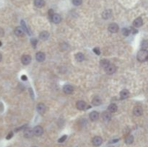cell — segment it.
I'll list each match as a JSON object with an SVG mask.
<instances>
[{"mask_svg":"<svg viewBox=\"0 0 148 147\" xmlns=\"http://www.w3.org/2000/svg\"><path fill=\"white\" fill-rule=\"evenodd\" d=\"M148 59V53L146 50H141L137 53V59L140 62L146 61Z\"/></svg>","mask_w":148,"mask_h":147,"instance_id":"obj_1","label":"cell"},{"mask_svg":"<svg viewBox=\"0 0 148 147\" xmlns=\"http://www.w3.org/2000/svg\"><path fill=\"white\" fill-rule=\"evenodd\" d=\"M105 71L108 74H113L116 72V67L113 64H109L105 69Z\"/></svg>","mask_w":148,"mask_h":147,"instance_id":"obj_2","label":"cell"},{"mask_svg":"<svg viewBox=\"0 0 148 147\" xmlns=\"http://www.w3.org/2000/svg\"><path fill=\"white\" fill-rule=\"evenodd\" d=\"M33 135H35L36 136H40L43 133V129L42 127L38 126L33 128Z\"/></svg>","mask_w":148,"mask_h":147,"instance_id":"obj_3","label":"cell"},{"mask_svg":"<svg viewBox=\"0 0 148 147\" xmlns=\"http://www.w3.org/2000/svg\"><path fill=\"white\" fill-rule=\"evenodd\" d=\"M108 30L112 33H116L118 30V26L116 23H111L108 26Z\"/></svg>","mask_w":148,"mask_h":147,"instance_id":"obj_4","label":"cell"},{"mask_svg":"<svg viewBox=\"0 0 148 147\" xmlns=\"http://www.w3.org/2000/svg\"><path fill=\"white\" fill-rule=\"evenodd\" d=\"M22 63L24 65H28L31 62V57L29 55H24L22 57Z\"/></svg>","mask_w":148,"mask_h":147,"instance_id":"obj_5","label":"cell"},{"mask_svg":"<svg viewBox=\"0 0 148 147\" xmlns=\"http://www.w3.org/2000/svg\"><path fill=\"white\" fill-rule=\"evenodd\" d=\"M102 142H103V140H102V138L100 136H95L93 139V145L95 146V147L100 146L101 144H102Z\"/></svg>","mask_w":148,"mask_h":147,"instance_id":"obj_6","label":"cell"},{"mask_svg":"<svg viewBox=\"0 0 148 147\" xmlns=\"http://www.w3.org/2000/svg\"><path fill=\"white\" fill-rule=\"evenodd\" d=\"M143 113V110H142V108L140 107V106H137L134 108V110H133V113L134 115L136 116H140Z\"/></svg>","mask_w":148,"mask_h":147,"instance_id":"obj_7","label":"cell"},{"mask_svg":"<svg viewBox=\"0 0 148 147\" xmlns=\"http://www.w3.org/2000/svg\"><path fill=\"white\" fill-rule=\"evenodd\" d=\"M51 21L54 22V23H56V24H58V23H59L61 20H62V18H61V16L59 15H58V14H53V16L51 17Z\"/></svg>","mask_w":148,"mask_h":147,"instance_id":"obj_8","label":"cell"},{"mask_svg":"<svg viewBox=\"0 0 148 147\" xmlns=\"http://www.w3.org/2000/svg\"><path fill=\"white\" fill-rule=\"evenodd\" d=\"M33 136V131L31 128H26L24 131V136L27 138H30Z\"/></svg>","mask_w":148,"mask_h":147,"instance_id":"obj_9","label":"cell"},{"mask_svg":"<svg viewBox=\"0 0 148 147\" xmlns=\"http://www.w3.org/2000/svg\"><path fill=\"white\" fill-rule=\"evenodd\" d=\"M63 90L64 92L66 94H67V95L72 94V93L73 92V88H72V87L71 85H67V84L65 85V86L64 87Z\"/></svg>","mask_w":148,"mask_h":147,"instance_id":"obj_10","label":"cell"},{"mask_svg":"<svg viewBox=\"0 0 148 147\" xmlns=\"http://www.w3.org/2000/svg\"><path fill=\"white\" fill-rule=\"evenodd\" d=\"M35 59L38 62H42L45 60V54L42 52H38L36 53Z\"/></svg>","mask_w":148,"mask_h":147,"instance_id":"obj_11","label":"cell"},{"mask_svg":"<svg viewBox=\"0 0 148 147\" xmlns=\"http://www.w3.org/2000/svg\"><path fill=\"white\" fill-rule=\"evenodd\" d=\"M111 16H112V12H111V10H105L103 12V14H102V17L105 20L109 19Z\"/></svg>","mask_w":148,"mask_h":147,"instance_id":"obj_12","label":"cell"},{"mask_svg":"<svg viewBox=\"0 0 148 147\" xmlns=\"http://www.w3.org/2000/svg\"><path fill=\"white\" fill-rule=\"evenodd\" d=\"M143 24V20L141 17H138L137 19L134 20V21L133 22V25L135 28H139Z\"/></svg>","mask_w":148,"mask_h":147,"instance_id":"obj_13","label":"cell"},{"mask_svg":"<svg viewBox=\"0 0 148 147\" xmlns=\"http://www.w3.org/2000/svg\"><path fill=\"white\" fill-rule=\"evenodd\" d=\"M37 111L40 114H43L46 111V106L42 103L38 104L37 105Z\"/></svg>","mask_w":148,"mask_h":147,"instance_id":"obj_14","label":"cell"},{"mask_svg":"<svg viewBox=\"0 0 148 147\" xmlns=\"http://www.w3.org/2000/svg\"><path fill=\"white\" fill-rule=\"evenodd\" d=\"M15 34L16 35L19 36V37L22 36V35H24V30L22 29V27H17V28H16L15 30Z\"/></svg>","mask_w":148,"mask_h":147,"instance_id":"obj_15","label":"cell"},{"mask_svg":"<svg viewBox=\"0 0 148 147\" xmlns=\"http://www.w3.org/2000/svg\"><path fill=\"white\" fill-rule=\"evenodd\" d=\"M99 118V113L96 111H93L92 113H90V118L91 120L93 121H95V120H97Z\"/></svg>","mask_w":148,"mask_h":147,"instance_id":"obj_16","label":"cell"},{"mask_svg":"<svg viewBox=\"0 0 148 147\" xmlns=\"http://www.w3.org/2000/svg\"><path fill=\"white\" fill-rule=\"evenodd\" d=\"M76 106H77V108L78 110H84L85 108L86 104H85V103L84 101H78V102L77 103Z\"/></svg>","mask_w":148,"mask_h":147,"instance_id":"obj_17","label":"cell"},{"mask_svg":"<svg viewBox=\"0 0 148 147\" xmlns=\"http://www.w3.org/2000/svg\"><path fill=\"white\" fill-rule=\"evenodd\" d=\"M34 4L36 7L38 8H41L44 6L45 4V1L43 0H35L34 1Z\"/></svg>","mask_w":148,"mask_h":147,"instance_id":"obj_18","label":"cell"},{"mask_svg":"<svg viewBox=\"0 0 148 147\" xmlns=\"http://www.w3.org/2000/svg\"><path fill=\"white\" fill-rule=\"evenodd\" d=\"M92 103H93V105H95V106H98V105H101V103H102L101 99L99 97H95L93 98V100L92 101Z\"/></svg>","mask_w":148,"mask_h":147,"instance_id":"obj_19","label":"cell"},{"mask_svg":"<svg viewBox=\"0 0 148 147\" xmlns=\"http://www.w3.org/2000/svg\"><path fill=\"white\" fill-rule=\"evenodd\" d=\"M49 33L47 31H43L40 34V38L43 41L47 40L49 38Z\"/></svg>","mask_w":148,"mask_h":147,"instance_id":"obj_20","label":"cell"},{"mask_svg":"<svg viewBox=\"0 0 148 147\" xmlns=\"http://www.w3.org/2000/svg\"><path fill=\"white\" fill-rule=\"evenodd\" d=\"M75 59H76V60L77 61L81 62V61H82L85 59V56H84V55L82 53H77L75 55Z\"/></svg>","mask_w":148,"mask_h":147,"instance_id":"obj_21","label":"cell"},{"mask_svg":"<svg viewBox=\"0 0 148 147\" xmlns=\"http://www.w3.org/2000/svg\"><path fill=\"white\" fill-rule=\"evenodd\" d=\"M102 118L103 119V120L105 121H109L111 118V115L110 114V113L108 112H104L102 115Z\"/></svg>","mask_w":148,"mask_h":147,"instance_id":"obj_22","label":"cell"},{"mask_svg":"<svg viewBox=\"0 0 148 147\" xmlns=\"http://www.w3.org/2000/svg\"><path fill=\"white\" fill-rule=\"evenodd\" d=\"M120 95H121V98L122 100H124V99H126V98H127V97H129V91L127 90V89H124V90H122V91L121 92Z\"/></svg>","mask_w":148,"mask_h":147,"instance_id":"obj_23","label":"cell"},{"mask_svg":"<svg viewBox=\"0 0 148 147\" xmlns=\"http://www.w3.org/2000/svg\"><path fill=\"white\" fill-rule=\"evenodd\" d=\"M117 105L116 104H111V105L108 106V111L110 113H115L116 112L117 110Z\"/></svg>","mask_w":148,"mask_h":147,"instance_id":"obj_24","label":"cell"},{"mask_svg":"<svg viewBox=\"0 0 148 147\" xmlns=\"http://www.w3.org/2000/svg\"><path fill=\"white\" fill-rule=\"evenodd\" d=\"M109 64H110V62H109V61L107 60V59H103V60L100 61V66H101L103 68H104V69H106V67H107Z\"/></svg>","mask_w":148,"mask_h":147,"instance_id":"obj_25","label":"cell"},{"mask_svg":"<svg viewBox=\"0 0 148 147\" xmlns=\"http://www.w3.org/2000/svg\"><path fill=\"white\" fill-rule=\"evenodd\" d=\"M133 141H134V137H133V136H129L125 139V143L127 144H131L133 143Z\"/></svg>","mask_w":148,"mask_h":147,"instance_id":"obj_26","label":"cell"},{"mask_svg":"<svg viewBox=\"0 0 148 147\" xmlns=\"http://www.w3.org/2000/svg\"><path fill=\"white\" fill-rule=\"evenodd\" d=\"M148 41H142V45H141V46H142V50H146L147 51V49H148Z\"/></svg>","mask_w":148,"mask_h":147,"instance_id":"obj_27","label":"cell"},{"mask_svg":"<svg viewBox=\"0 0 148 147\" xmlns=\"http://www.w3.org/2000/svg\"><path fill=\"white\" fill-rule=\"evenodd\" d=\"M130 33H131V32L129 29H127V28H123L122 29V34L124 36H128Z\"/></svg>","mask_w":148,"mask_h":147,"instance_id":"obj_28","label":"cell"},{"mask_svg":"<svg viewBox=\"0 0 148 147\" xmlns=\"http://www.w3.org/2000/svg\"><path fill=\"white\" fill-rule=\"evenodd\" d=\"M82 0H72V3L75 6H79L82 4Z\"/></svg>","mask_w":148,"mask_h":147,"instance_id":"obj_29","label":"cell"},{"mask_svg":"<svg viewBox=\"0 0 148 147\" xmlns=\"http://www.w3.org/2000/svg\"><path fill=\"white\" fill-rule=\"evenodd\" d=\"M31 42L32 45H33L34 48H35V46H36V45H37V43H38V41H37L35 38H32Z\"/></svg>","mask_w":148,"mask_h":147,"instance_id":"obj_30","label":"cell"},{"mask_svg":"<svg viewBox=\"0 0 148 147\" xmlns=\"http://www.w3.org/2000/svg\"><path fill=\"white\" fill-rule=\"evenodd\" d=\"M66 138H67V136H66V135H64L62 137H61L59 140H58V141L59 142V143H62L64 142L66 139Z\"/></svg>","mask_w":148,"mask_h":147,"instance_id":"obj_31","label":"cell"},{"mask_svg":"<svg viewBox=\"0 0 148 147\" xmlns=\"http://www.w3.org/2000/svg\"><path fill=\"white\" fill-rule=\"evenodd\" d=\"M93 51L95 53H96L97 55H100V49L98 48H95L94 49H93Z\"/></svg>","mask_w":148,"mask_h":147,"instance_id":"obj_32","label":"cell"},{"mask_svg":"<svg viewBox=\"0 0 148 147\" xmlns=\"http://www.w3.org/2000/svg\"><path fill=\"white\" fill-rule=\"evenodd\" d=\"M54 14V12H53V10H49V17H50V19L51 18V17L53 16V15Z\"/></svg>","mask_w":148,"mask_h":147,"instance_id":"obj_33","label":"cell"},{"mask_svg":"<svg viewBox=\"0 0 148 147\" xmlns=\"http://www.w3.org/2000/svg\"><path fill=\"white\" fill-rule=\"evenodd\" d=\"M12 136H13V133H12V132H10V133L7 135V136L6 137V138H7V140H9V139H10Z\"/></svg>","mask_w":148,"mask_h":147,"instance_id":"obj_34","label":"cell"},{"mask_svg":"<svg viewBox=\"0 0 148 147\" xmlns=\"http://www.w3.org/2000/svg\"><path fill=\"white\" fill-rule=\"evenodd\" d=\"M21 79L23 80V81H26L27 79H28V77L25 76V75H22L21 76Z\"/></svg>","mask_w":148,"mask_h":147,"instance_id":"obj_35","label":"cell"},{"mask_svg":"<svg viewBox=\"0 0 148 147\" xmlns=\"http://www.w3.org/2000/svg\"><path fill=\"white\" fill-rule=\"evenodd\" d=\"M117 141H118V139H115V140H113L112 141H111V143H116Z\"/></svg>","mask_w":148,"mask_h":147,"instance_id":"obj_36","label":"cell"},{"mask_svg":"<svg viewBox=\"0 0 148 147\" xmlns=\"http://www.w3.org/2000/svg\"><path fill=\"white\" fill-rule=\"evenodd\" d=\"M1 59H2V56H1V55L0 54V61H1Z\"/></svg>","mask_w":148,"mask_h":147,"instance_id":"obj_37","label":"cell"},{"mask_svg":"<svg viewBox=\"0 0 148 147\" xmlns=\"http://www.w3.org/2000/svg\"><path fill=\"white\" fill-rule=\"evenodd\" d=\"M1 45H2V43H1V42L0 41V46H1Z\"/></svg>","mask_w":148,"mask_h":147,"instance_id":"obj_38","label":"cell"},{"mask_svg":"<svg viewBox=\"0 0 148 147\" xmlns=\"http://www.w3.org/2000/svg\"></svg>","mask_w":148,"mask_h":147,"instance_id":"obj_39","label":"cell"}]
</instances>
